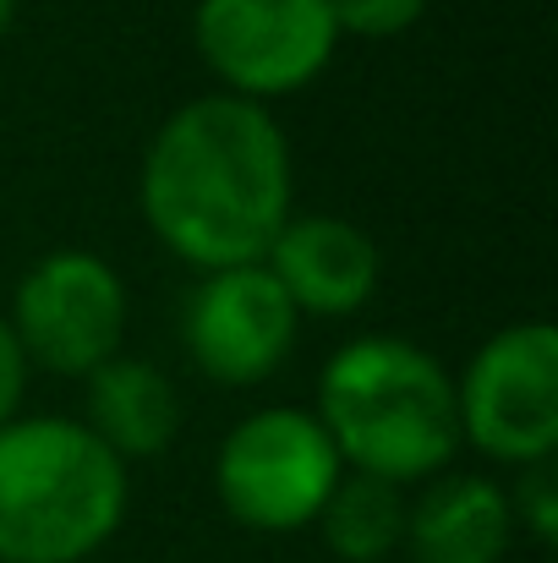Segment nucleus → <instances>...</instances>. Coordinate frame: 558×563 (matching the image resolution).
I'll return each instance as SVG.
<instances>
[{
  "mask_svg": "<svg viewBox=\"0 0 558 563\" xmlns=\"http://www.w3.org/2000/svg\"><path fill=\"white\" fill-rule=\"evenodd\" d=\"M433 0H329L340 38H400L427 16Z\"/></svg>",
  "mask_w": 558,
  "mask_h": 563,
  "instance_id": "14",
  "label": "nucleus"
},
{
  "mask_svg": "<svg viewBox=\"0 0 558 563\" xmlns=\"http://www.w3.org/2000/svg\"><path fill=\"white\" fill-rule=\"evenodd\" d=\"M11 22H17V0H0V38L11 33Z\"/></svg>",
  "mask_w": 558,
  "mask_h": 563,
  "instance_id": "16",
  "label": "nucleus"
},
{
  "mask_svg": "<svg viewBox=\"0 0 558 563\" xmlns=\"http://www.w3.org/2000/svg\"><path fill=\"white\" fill-rule=\"evenodd\" d=\"M340 476L346 465L324 421L296 405L247 410L214 449V498L241 531L258 537L307 531Z\"/></svg>",
  "mask_w": 558,
  "mask_h": 563,
  "instance_id": "4",
  "label": "nucleus"
},
{
  "mask_svg": "<svg viewBox=\"0 0 558 563\" xmlns=\"http://www.w3.org/2000/svg\"><path fill=\"white\" fill-rule=\"evenodd\" d=\"M313 531L340 563H389L405 542V487L346 471L329 504L318 509Z\"/></svg>",
  "mask_w": 558,
  "mask_h": 563,
  "instance_id": "12",
  "label": "nucleus"
},
{
  "mask_svg": "<svg viewBox=\"0 0 558 563\" xmlns=\"http://www.w3.org/2000/svg\"><path fill=\"white\" fill-rule=\"evenodd\" d=\"M0 318L11 323L33 373L88 377L110 356H121L132 296H127L121 268L105 252L55 246L22 268L11 307Z\"/></svg>",
  "mask_w": 558,
  "mask_h": 563,
  "instance_id": "6",
  "label": "nucleus"
},
{
  "mask_svg": "<svg viewBox=\"0 0 558 563\" xmlns=\"http://www.w3.org/2000/svg\"><path fill=\"white\" fill-rule=\"evenodd\" d=\"M138 213L192 274L263 263L296 213V154L280 115L236 93L176 104L143 148Z\"/></svg>",
  "mask_w": 558,
  "mask_h": 563,
  "instance_id": "1",
  "label": "nucleus"
},
{
  "mask_svg": "<svg viewBox=\"0 0 558 563\" xmlns=\"http://www.w3.org/2000/svg\"><path fill=\"white\" fill-rule=\"evenodd\" d=\"M510 493V509H515V531L532 537L537 548H554L558 542V460H537V465H521L515 471V487Z\"/></svg>",
  "mask_w": 558,
  "mask_h": 563,
  "instance_id": "13",
  "label": "nucleus"
},
{
  "mask_svg": "<svg viewBox=\"0 0 558 563\" xmlns=\"http://www.w3.org/2000/svg\"><path fill=\"white\" fill-rule=\"evenodd\" d=\"M263 268L302 318L346 323L368 312L383 285V252L346 213H291L263 252Z\"/></svg>",
  "mask_w": 558,
  "mask_h": 563,
  "instance_id": "9",
  "label": "nucleus"
},
{
  "mask_svg": "<svg viewBox=\"0 0 558 563\" xmlns=\"http://www.w3.org/2000/svg\"><path fill=\"white\" fill-rule=\"evenodd\" d=\"M132 509L121 465L77 416H17L0 427V563H88Z\"/></svg>",
  "mask_w": 558,
  "mask_h": 563,
  "instance_id": "3",
  "label": "nucleus"
},
{
  "mask_svg": "<svg viewBox=\"0 0 558 563\" xmlns=\"http://www.w3.org/2000/svg\"><path fill=\"white\" fill-rule=\"evenodd\" d=\"M28 383H33V367L11 334V323L0 318V427H11L22 416V399H28Z\"/></svg>",
  "mask_w": 558,
  "mask_h": 563,
  "instance_id": "15",
  "label": "nucleus"
},
{
  "mask_svg": "<svg viewBox=\"0 0 558 563\" xmlns=\"http://www.w3.org/2000/svg\"><path fill=\"white\" fill-rule=\"evenodd\" d=\"M121 465L160 460L182 432V394L165 367L149 356H110L83 377V416H77Z\"/></svg>",
  "mask_w": 558,
  "mask_h": 563,
  "instance_id": "11",
  "label": "nucleus"
},
{
  "mask_svg": "<svg viewBox=\"0 0 558 563\" xmlns=\"http://www.w3.org/2000/svg\"><path fill=\"white\" fill-rule=\"evenodd\" d=\"M515 537L504 482L482 471H438L405 498L400 553L411 563H504Z\"/></svg>",
  "mask_w": 558,
  "mask_h": 563,
  "instance_id": "10",
  "label": "nucleus"
},
{
  "mask_svg": "<svg viewBox=\"0 0 558 563\" xmlns=\"http://www.w3.org/2000/svg\"><path fill=\"white\" fill-rule=\"evenodd\" d=\"M302 345V312L274 285L263 263L192 274L182 301V351L186 362L219 388H258Z\"/></svg>",
  "mask_w": 558,
  "mask_h": 563,
  "instance_id": "8",
  "label": "nucleus"
},
{
  "mask_svg": "<svg viewBox=\"0 0 558 563\" xmlns=\"http://www.w3.org/2000/svg\"><path fill=\"white\" fill-rule=\"evenodd\" d=\"M460 443L493 465L558 460V329L548 318H521L488 334L455 373Z\"/></svg>",
  "mask_w": 558,
  "mask_h": 563,
  "instance_id": "7",
  "label": "nucleus"
},
{
  "mask_svg": "<svg viewBox=\"0 0 558 563\" xmlns=\"http://www.w3.org/2000/svg\"><path fill=\"white\" fill-rule=\"evenodd\" d=\"M192 49L219 93L274 110L335 66L340 27L329 0H197Z\"/></svg>",
  "mask_w": 558,
  "mask_h": 563,
  "instance_id": "5",
  "label": "nucleus"
},
{
  "mask_svg": "<svg viewBox=\"0 0 558 563\" xmlns=\"http://www.w3.org/2000/svg\"><path fill=\"white\" fill-rule=\"evenodd\" d=\"M313 416L346 471L389 487H422L449 471L460 443L455 373L405 334H357L324 367Z\"/></svg>",
  "mask_w": 558,
  "mask_h": 563,
  "instance_id": "2",
  "label": "nucleus"
}]
</instances>
